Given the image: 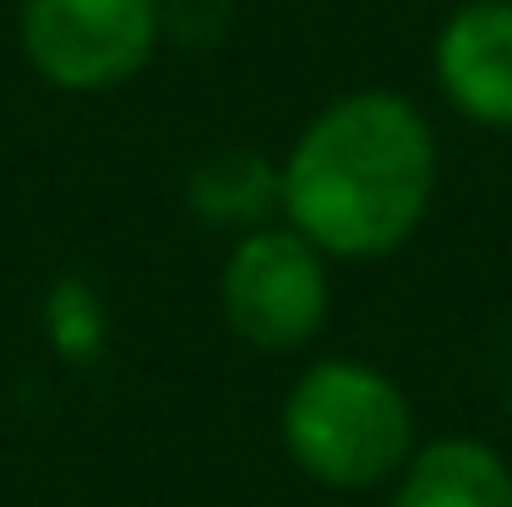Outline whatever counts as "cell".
Here are the masks:
<instances>
[{"label": "cell", "mask_w": 512, "mask_h": 507, "mask_svg": "<svg viewBox=\"0 0 512 507\" xmlns=\"http://www.w3.org/2000/svg\"><path fill=\"white\" fill-rule=\"evenodd\" d=\"M284 224L333 262H371L420 229L436 197V131L404 93L333 99L278 164Z\"/></svg>", "instance_id": "cell-1"}, {"label": "cell", "mask_w": 512, "mask_h": 507, "mask_svg": "<svg viewBox=\"0 0 512 507\" xmlns=\"http://www.w3.org/2000/svg\"><path fill=\"white\" fill-rule=\"evenodd\" d=\"M284 448L327 491H376L398 480L414 442V409L387 371L365 360H316L284 398Z\"/></svg>", "instance_id": "cell-2"}, {"label": "cell", "mask_w": 512, "mask_h": 507, "mask_svg": "<svg viewBox=\"0 0 512 507\" xmlns=\"http://www.w3.org/2000/svg\"><path fill=\"white\" fill-rule=\"evenodd\" d=\"M327 251H316L300 229L262 224L235 235L218 273V306L240 344L262 355H295L327 322L333 306V273Z\"/></svg>", "instance_id": "cell-3"}, {"label": "cell", "mask_w": 512, "mask_h": 507, "mask_svg": "<svg viewBox=\"0 0 512 507\" xmlns=\"http://www.w3.org/2000/svg\"><path fill=\"white\" fill-rule=\"evenodd\" d=\"M17 44L60 93L126 88L164 44L158 0H22Z\"/></svg>", "instance_id": "cell-4"}, {"label": "cell", "mask_w": 512, "mask_h": 507, "mask_svg": "<svg viewBox=\"0 0 512 507\" xmlns=\"http://www.w3.org/2000/svg\"><path fill=\"white\" fill-rule=\"evenodd\" d=\"M447 104L485 131H512V0H463L436 33Z\"/></svg>", "instance_id": "cell-5"}, {"label": "cell", "mask_w": 512, "mask_h": 507, "mask_svg": "<svg viewBox=\"0 0 512 507\" xmlns=\"http://www.w3.org/2000/svg\"><path fill=\"white\" fill-rule=\"evenodd\" d=\"M393 507H512V464L480 437H436L398 469Z\"/></svg>", "instance_id": "cell-6"}, {"label": "cell", "mask_w": 512, "mask_h": 507, "mask_svg": "<svg viewBox=\"0 0 512 507\" xmlns=\"http://www.w3.org/2000/svg\"><path fill=\"white\" fill-rule=\"evenodd\" d=\"M186 202L207 229H246L273 224V213L284 219V191H278V164H267L251 148H218L213 159H202L186 180Z\"/></svg>", "instance_id": "cell-7"}, {"label": "cell", "mask_w": 512, "mask_h": 507, "mask_svg": "<svg viewBox=\"0 0 512 507\" xmlns=\"http://www.w3.org/2000/svg\"><path fill=\"white\" fill-rule=\"evenodd\" d=\"M158 22H164V39L186 44H213L229 22V0H158Z\"/></svg>", "instance_id": "cell-8"}, {"label": "cell", "mask_w": 512, "mask_h": 507, "mask_svg": "<svg viewBox=\"0 0 512 507\" xmlns=\"http://www.w3.org/2000/svg\"><path fill=\"white\" fill-rule=\"evenodd\" d=\"M50 333L60 338L66 355H82V349L99 344V306H93L88 289H66L50 300Z\"/></svg>", "instance_id": "cell-9"}]
</instances>
